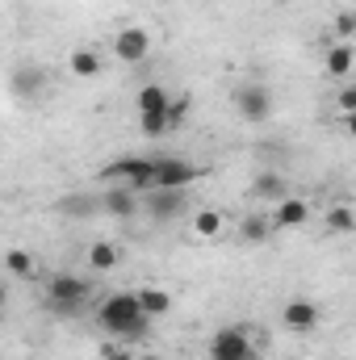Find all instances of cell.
<instances>
[{
    "instance_id": "cell-18",
    "label": "cell",
    "mask_w": 356,
    "mask_h": 360,
    "mask_svg": "<svg viewBox=\"0 0 356 360\" xmlns=\"http://www.w3.org/2000/svg\"><path fill=\"white\" fill-rule=\"evenodd\" d=\"M139 302H143V310H147L151 319H155V314H168V310H172V297H168L164 289H155V285H143V289H139Z\"/></svg>"
},
{
    "instance_id": "cell-29",
    "label": "cell",
    "mask_w": 356,
    "mask_h": 360,
    "mask_svg": "<svg viewBox=\"0 0 356 360\" xmlns=\"http://www.w3.org/2000/svg\"><path fill=\"white\" fill-rule=\"evenodd\" d=\"M139 360H160V356H139Z\"/></svg>"
},
{
    "instance_id": "cell-30",
    "label": "cell",
    "mask_w": 356,
    "mask_h": 360,
    "mask_svg": "<svg viewBox=\"0 0 356 360\" xmlns=\"http://www.w3.org/2000/svg\"><path fill=\"white\" fill-rule=\"evenodd\" d=\"M352 17H356V8H352Z\"/></svg>"
},
{
    "instance_id": "cell-20",
    "label": "cell",
    "mask_w": 356,
    "mask_h": 360,
    "mask_svg": "<svg viewBox=\"0 0 356 360\" xmlns=\"http://www.w3.org/2000/svg\"><path fill=\"white\" fill-rule=\"evenodd\" d=\"M89 269H96V272H109V269H117V248L113 243H92L89 248Z\"/></svg>"
},
{
    "instance_id": "cell-21",
    "label": "cell",
    "mask_w": 356,
    "mask_h": 360,
    "mask_svg": "<svg viewBox=\"0 0 356 360\" xmlns=\"http://www.w3.org/2000/svg\"><path fill=\"white\" fill-rule=\"evenodd\" d=\"M139 130L147 139H164L172 130V122H168V113H139Z\"/></svg>"
},
{
    "instance_id": "cell-9",
    "label": "cell",
    "mask_w": 356,
    "mask_h": 360,
    "mask_svg": "<svg viewBox=\"0 0 356 360\" xmlns=\"http://www.w3.org/2000/svg\"><path fill=\"white\" fill-rule=\"evenodd\" d=\"M143 210L151 214V218H177L180 210H184V188H147L143 193Z\"/></svg>"
},
{
    "instance_id": "cell-12",
    "label": "cell",
    "mask_w": 356,
    "mask_h": 360,
    "mask_svg": "<svg viewBox=\"0 0 356 360\" xmlns=\"http://www.w3.org/2000/svg\"><path fill=\"white\" fill-rule=\"evenodd\" d=\"M168 109H172V96L160 84H143L134 96V113H168Z\"/></svg>"
},
{
    "instance_id": "cell-4",
    "label": "cell",
    "mask_w": 356,
    "mask_h": 360,
    "mask_svg": "<svg viewBox=\"0 0 356 360\" xmlns=\"http://www.w3.org/2000/svg\"><path fill=\"white\" fill-rule=\"evenodd\" d=\"M256 335L243 331V327H222L214 340H210V360H256Z\"/></svg>"
},
{
    "instance_id": "cell-6",
    "label": "cell",
    "mask_w": 356,
    "mask_h": 360,
    "mask_svg": "<svg viewBox=\"0 0 356 360\" xmlns=\"http://www.w3.org/2000/svg\"><path fill=\"white\" fill-rule=\"evenodd\" d=\"M235 109H239L243 122H265L272 113V92L265 84H239L235 89Z\"/></svg>"
},
{
    "instance_id": "cell-26",
    "label": "cell",
    "mask_w": 356,
    "mask_h": 360,
    "mask_svg": "<svg viewBox=\"0 0 356 360\" xmlns=\"http://www.w3.org/2000/svg\"><path fill=\"white\" fill-rule=\"evenodd\" d=\"M105 360H139V356L126 352V348H117V344H105Z\"/></svg>"
},
{
    "instance_id": "cell-25",
    "label": "cell",
    "mask_w": 356,
    "mask_h": 360,
    "mask_svg": "<svg viewBox=\"0 0 356 360\" xmlns=\"http://www.w3.org/2000/svg\"><path fill=\"white\" fill-rule=\"evenodd\" d=\"M184 117H189V96H177V101H172V109H168V122H172V130H177Z\"/></svg>"
},
{
    "instance_id": "cell-28",
    "label": "cell",
    "mask_w": 356,
    "mask_h": 360,
    "mask_svg": "<svg viewBox=\"0 0 356 360\" xmlns=\"http://www.w3.org/2000/svg\"><path fill=\"white\" fill-rule=\"evenodd\" d=\"M344 134L356 139V113H344Z\"/></svg>"
},
{
    "instance_id": "cell-1",
    "label": "cell",
    "mask_w": 356,
    "mask_h": 360,
    "mask_svg": "<svg viewBox=\"0 0 356 360\" xmlns=\"http://www.w3.org/2000/svg\"><path fill=\"white\" fill-rule=\"evenodd\" d=\"M96 323H101L105 331H113L117 340H143L151 314L143 310L139 289H134V293H109V297L96 306Z\"/></svg>"
},
{
    "instance_id": "cell-3",
    "label": "cell",
    "mask_w": 356,
    "mask_h": 360,
    "mask_svg": "<svg viewBox=\"0 0 356 360\" xmlns=\"http://www.w3.org/2000/svg\"><path fill=\"white\" fill-rule=\"evenodd\" d=\"M101 180H117V184H130L134 193H147V188H155V160H147V155H122L109 168H101Z\"/></svg>"
},
{
    "instance_id": "cell-15",
    "label": "cell",
    "mask_w": 356,
    "mask_h": 360,
    "mask_svg": "<svg viewBox=\"0 0 356 360\" xmlns=\"http://www.w3.org/2000/svg\"><path fill=\"white\" fill-rule=\"evenodd\" d=\"M68 72H72L76 80H92V76H101V59L92 55L89 46H80V51L68 55Z\"/></svg>"
},
{
    "instance_id": "cell-19",
    "label": "cell",
    "mask_w": 356,
    "mask_h": 360,
    "mask_svg": "<svg viewBox=\"0 0 356 360\" xmlns=\"http://www.w3.org/2000/svg\"><path fill=\"white\" fill-rule=\"evenodd\" d=\"M193 235H197V239H218V235H222V214H218V210H201V214L193 218Z\"/></svg>"
},
{
    "instance_id": "cell-23",
    "label": "cell",
    "mask_w": 356,
    "mask_h": 360,
    "mask_svg": "<svg viewBox=\"0 0 356 360\" xmlns=\"http://www.w3.org/2000/svg\"><path fill=\"white\" fill-rule=\"evenodd\" d=\"M34 269H38V264H34L21 248H13V252H8V272H13V276H34Z\"/></svg>"
},
{
    "instance_id": "cell-7",
    "label": "cell",
    "mask_w": 356,
    "mask_h": 360,
    "mask_svg": "<svg viewBox=\"0 0 356 360\" xmlns=\"http://www.w3.org/2000/svg\"><path fill=\"white\" fill-rule=\"evenodd\" d=\"M147 51H151V34H147L143 25H126V30L113 38V55H117L122 63H143Z\"/></svg>"
},
{
    "instance_id": "cell-24",
    "label": "cell",
    "mask_w": 356,
    "mask_h": 360,
    "mask_svg": "<svg viewBox=\"0 0 356 360\" xmlns=\"http://www.w3.org/2000/svg\"><path fill=\"white\" fill-rule=\"evenodd\" d=\"M336 109H340V117L356 113V84H344V89L336 92Z\"/></svg>"
},
{
    "instance_id": "cell-11",
    "label": "cell",
    "mask_w": 356,
    "mask_h": 360,
    "mask_svg": "<svg viewBox=\"0 0 356 360\" xmlns=\"http://www.w3.org/2000/svg\"><path fill=\"white\" fill-rule=\"evenodd\" d=\"M310 218V205L302 201V197H285V201H276V210H272V222L281 226V231H289V226H302Z\"/></svg>"
},
{
    "instance_id": "cell-5",
    "label": "cell",
    "mask_w": 356,
    "mask_h": 360,
    "mask_svg": "<svg viewBox=\"0 0 356 360\" xmlns=\"http://www.w3.org/2000/svg\"><path fill=\"white\" fill-rule=\"evenodd\" d=\"M193 180H201L197 164H189L180 155H160L155 160V188H189Z\"/></svg>"
},
{
    "instance_id": "cell-2",
    "label": "cell",
    "mask_w": 356,
    "mask_h": 360,
    "mask_svg": "<svg viewBox=\"0 0 356 360\" xmlns=\"http://www.w3.org/2000/svg\"><path fill=\"white\" fill-rule=\"evenodd\" d=\"M46 302H51V310L55 314H80V306L89 302V281L84 276H72V272H59V276H51V285H46Z\"/></svg>"
},
{
    "instance_id": "cell-16",
    "label": "cell",
    "mask_w": 356,
    "mask_h": 360,
    "mask_svg": "<svg viewBox=\"0 0 356 360\" xmlns=\"http://www.w3.org/2000/svg\"><path fill=\"white\" fill-rule=\"evenodd\" d=\"M252 193H256L260 201H285V176H276V172H260L256 184H252Z\"/></svg>"
},
{
    "instance_id": "cell-8",
    "label": "cell",
    "mask_w": 356,
    "mask_h": 360,
    "mask_svg": "<svg viewBox=\"0 0 356 360\" xmlns=\"http://www.w3.org/2000/svg\"><path fill=\"white\" fill-rule=\"evenodd\" d=\"M139 205H143V197L130 184H113L101 193V214H109V218H134Z\"/></svg>"
},
{
    "instance_id": "cell-10",
    "label": "cell",
    "mask_w": 356,
    "mask_h": 360,
    "mask_svg": "<svg viewBox=\"0 0 356 360\" xmlns=\"http://www.w3.org/2000/svg\"><path fill=\"white\" fill-rule=\"evenodd\" d=\"M281 323H285L289 331L306 335V331H314V327H319V306H314V302H306V297H293V302H285Z\"/></svg>"
},
{
    "instance_id": "cell-14",
    "label": "cell",
    "mask_w": 356,
    "mask_h": 360,
    "mask_svg": "<svg viewBox=\"0 0 356 360\" xmlns=\"http://www.w3.org/2000/svg\"><path fill=\"white\" fill-rule=\"evenodd\" d=\"M59 210H63L68 218H92V214H101V197H92V193H72V197L59 201Z\"/></svg>"
},
{
    "instance_id": "cell-22",
    "label": "cell",
    "mask_w": 356,
    "mask_h": 360,
    "mask_svg": "<svg viewBox=\"0 0 356 360\" xmlns=\"http://www.w3.org/2000/svg\"><path fill=\"white\" fill-rule=\"evenodd\" d=\"M323 222H327V231H352V226H356V210H352V205H336Z\"/></svg>"
},
{
    "instance_id": "cell-27",
    "label": "cell",
    "mask_w": 356,
    "mask_h": 360,
    "mask_svg": "<svg viewBox=\"0 0 356 360\" xmlns=\"http://www.w3.org/2000/svg\"><path fill=\"white\" fill-rule=\"evenodd\" d=\"M352 30H356V17H352V13L336 17V34H352Z\"/></svg>"
},
{
    "instance_id": "cell-13",
    "label": "cell",
    "mask_w": 356,
    "mask_h": 360,
    "mask_svg": "<svg viewBox=\"0 0 356 360\" xmlns=\"http://www.w3.org/2000/svg\"><path fill=\"white\" fill-rule=\"evenodd\" d=\"M276 231V222H272V214H248L243 222H239V235L248 239V243H268V235Z\"/></svg>"
},
{
    "instance_id": "cell-17",
    "label": "cell",
    "mask_w": 356,
    "mask_h": 360,
    "mask_svg": "<svg viewBox=\"0 0 356 360\" xmlns=\"http://www.w3.org/2000/svg\"><path fill=\"white\" fill-rule=\"evenodd\" d=\"M327 72H331L336 80H348V72H352V46L336 42V46L327 51Z\"/></svg>"
}]
</instances>
